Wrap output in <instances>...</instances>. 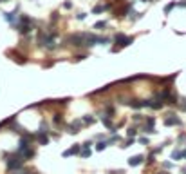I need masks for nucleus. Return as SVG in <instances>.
Wrapping results in <instances>:
<instances>
[{"instance_id":"obj_6","label":"nucleus","mask_w":186,"mask_h":174,"mask_svg":"<svg viewBox=\"0 0 186 174\" xmlns=\"http://www.w3.org/2000/svg\"><path fill=\"white\" fill-rule=\"evenodd\" d=\"M18 11H20V7L16 5V7H14V11H11V13H4V18H5L11 25H16V24H18V18H20Z\"/></svg>"},{"instance_id":"obj_40","label":"nucleus","mask_w":186,"mask_h":174,"mask_svg":"<svg viewBox=\"0 0 186 174\" xmlns=\"http://www.w3.org/2000/svg\"><path fill=\"white\" fill-rule=\"evenodd\" d=\"M159 174H170V172H159Z\"/></svg>"},{"instance_id":"obj_9","label":"nucleus","mask_w":186,"mask_h":174,"mask_svg":"<svg viewBox=\"0 0 186 174\" xmlns=\"http://www.w3.org/2000/svg\"><path fill=\"white\" fill-rule=\"evenodd\" d=\"M99 116H101V123H103V125H105V127H107V129H109L110 133H116V129H118V127H116V125L112 123V120H110V116H105L103 113H101Z\"/></svg>"},{"instance_id":"obj_7","label":"nucleus","mask_w":186,"mask_h":174,"mask_svg":"<svg viewBox=\"0 0 186 174\" xmlns=\"http://www.w3.org/2000/svg\"><path fill=\"white\" fill-rule=\"evenodd\" d=\"M165 125H166V127H175V125H183V122H181V118H179L177 114L170 113V114H166V118H165Z\"/></svg>"},{"instance_id":"obj_10","label":"nucleus","mask_w":186,"mask_h":174,"mask_svg":"<svg viewBox=\"0 0 186 174\" xmlns=\"http://www.w3.org/2000/svg\"><path fill=\"white\" fill-rule=\"evenodd\" d=\"M16 153H20L24 160H31V158H34V149H33L31 145L25 147V149H20V151H16Z\"/></svg>"},{"instance_id":"obj_12","label":"nucleus","mask_w":186,"mask_h":174,"mask_svg":"<svg viewBox=\"0 0 186 174\" xmlns=\"http://www.w3.org/2000/svg\"><path fill=\"white\" fill-rule=\"evenodd\" d=\"M81 125H83V122H81V120H76V122H72L71 125H67V131H69L71 134H76V133H80Z\"/></svg>"},{"instance_id":"obj_17","label":"nucleus","mask_w":186,"mask_h":174,"mask_svg":"<svg viewBox=\"0 0 186 174\" xmlns=\"http://www.w3.org/2000/svg\"><path fill=\"white\" fill-rule=\"evenodd\" d=\"M128 105L134 107V109H143V107H147V105H145V100H130Z\"/></svg>"},{"instance_id":"obj_38","label":"nucleus","mask_w":186,"mask_h":174,"mask_svg":"<svg viewBox=\"0 0 186 174\" xmlns=\"http://www.w3.org/2000/svg\"><path fill=\"white\" fill-rule=\"evenodd\" d=\"M181 172H183V174H186V167H183V169H181Z\"/></svg>"},{"instance_id":"obj_15","label":"nucleus","mask_w":186,"mask_h":174,"mask_svg":"<svg viewBox=\"0 0 186 174\" xmlns=\"http://www.w3.org/2000/svg\"><path fill=\"white\" fill-rule=\"evenodd\" d=\"M52 122H54L56 127H63V125H65V120H63V114H61V113H56V114L52 116Z\"/></svg>"},{"instance_id":"obj_27","label":"nucleus","mask_w":186,"mask_h":174,"mask_svg":"<svg viewBox=\"0 0 186 174\" xmlns=\"http://www.w3.org/2000/svg\"><path fill=\"white\" fill-rule=\"evenodd\" d=\"M116 142H121V138H119V136H112V138L109 140V143H116Z\"/></svg>"},{"instance_id":"obj_16","label":"nucleus","mask_w":186,"mask_h":174,"mask_svg":"<svg viewBox=\"0 0 186 174\" xmlns=\"http://www.w3.org/2000/svg\"><path fill=\"white\" fill-rule=\"evenodd\" d=\"M112 5L110 4H105V5H96V7H92V13L94 15H99V13H103V11H109Z\"/></svg>"},{"instance_id":"obj_19","label":"nucleus","mask_w":186,"mask_h":174,"mask_svg":"<svg viewBox=\"0 0 186 174\" xmlns=\"http://www.w3.org/2000/svg\"><path fill=\"white\" fill-rule=\"evenodd\" d=\"M81 122H83V125H92V123L96 122V118H94L92 114H85V116L81 118Z\"/></svg>"},{"instance_id":"obj_24","label":"nucleus","mask_w":186,"mask_h":174,"mask_svg":"<svg viewBox=\"0 0 186 174\" xmlns=\"http://www.w3.org/2000/svg\"><path fill=\"white\" fill-rule=\"evenodd\" d=\"M136 134H137V129H136V127H128L127 136H128V138H136Z\"/></svg>"},{"instance_id":"obj_41","label":"nucleus","mask_w":186,"mask_h":174,"mask_svg":"<svg viewBox=\"0 0 186 174\" xmlns=\"http://www.w3.org/2000/svg\"><path fill=\"white\" fill-rule=\"evenodd\" d=\"M0 2H5V0H0Z\"/></svg>"},{"instance_id":"obj_21","label":"nucleus","mask_w":186,"mask_h":174,"mask_svg":"<svg viewBox=\"0 0 186 174\" xmlns=\"http://www.w3.org/2000/svg\"><path fill=\"white\" fill-rule=\"evenodd\" d=\"M92 27H94L96 31H101V29H105V27H107V22H105V20H99V22H96Z\"/></svg>"},{"instance_id":"obj_22","label":"nucleus","mask_w":186,"mask_h":174,"mask_svg":"<svg viewBox=\"0 0 186 174\" xmlns=\"http://www.w3.org/2000/svg\"><path fill=\"white\" fill-rule=\"evenodd\" d=\"M175 5H177V2H170V4H166V5H165V15H170L172 9H174Z\"/></svg>"},{"instance_id":"obj_28","label":"nucleus","mask_w":186,"mask_h":174,"mask_svg":"<svg viewBox=\"0 0 186 174\" xmlns=\"http://www.w3.org/2000/svg\"><path fill=\"white\" fill-rule=\"evenodd\" d=\"M90 145H92V142H90V140H87L85 143H81V147H83V149H90Z\"/></svg>"},{"instance_id":"obj_25","label":"nucleus","mask_w":186,"mask_h":174,"mask_svg":"<svg viewBox=\"0 0 186 174\" xmlns=\"http://www.w3.org/2000/svg\"><path fill=\"white\" fill-rule=\"evenodd\" d=\"M90 154H92V153H90V149H83V147H81V153H80V156H81V158H90Z\"/></svg>"},{"instance_id":"obj_37","label":"nucleus","mask_w":186,"mask_h":174,"mask_svg":"<svg viewBox=\"0 0 186 174\" xmlns=\"http://www.w3.org/2000/svg\"><path fill=\"white\" fill-rule=\"evenodd\" d=\"M177 5H179V7H186V0H183V2H177Z\"/></svg>"},{"instance_id":"obj_35","label":"nucleus","mask_w":186,"mask_h":174,"mask_svg":"<svg viewBox=\"0 0 186 174\" xmlns=\"http://www.w3.org/2000/svg\"><path fill=\"white\" fill-rule=\"evenodd\" d=\"M63 7H65V9H71V7H72V2H65Z\"/></svg>"},{"instance_id":"obj_32","label":"nucleus","mask_w":186,"mask_h":174,"mask_svg":"<svg viewBox=\"0 0 186 174\" xmlns=\"http://www.w3.org/2000/svg\"><path fill=\"white\" fill-rule=\"evenodd\" d=\"M179 107H181L183 111H186V98H183V100H181V103H179Z\"/></svg>"},{"instance_id":"obj_2","label":"nucleus","mask_w":186,"mask_h":174,"mask_svg":"<svg viewBox=\"0 0 186 174\" xmlns=\"http://www.w3.org/2000/svg\"><path fill=\"white\" fill-rule=\"evenodd\" d=\"M114 42H116L118 45H116V47H112V53H116V51H119V49H123V47H127V45L134 44V36H128V34L118 33V34L114 36Z\"/></svg>"},{"instance_id":"obj_34","label":"nucleus","mask_w":186,"mask_h":174,"mask_svg":"<svg viewBox=\"0 0 186 174\" xmlns=\"http://www.w3.org/2000/svg\"><path fill=\"white\" fill-rule=\"evenodd\" d=\"M85 16H87V13H80L76 18H78V20H85Z\"/></svg>"},{"instance_id":"obj_8","label":"nucleus","mask_w":186,"mask_h":174,"mask_svg":"<svg viewBox=\"0 0 186 174\" xmlns=\"http://www.w3.org/2000/svg\"><path fill=\"white\" fill-rule=\"evenodd\" d=\"M81 153V143H74L71 149H67V151H63V158H69V156H74V154H80Z\"/></svg>"},{"instance_id":"obj_4","label":"nucleus","mask_w":186,"mask_h":174,"mask_svg":"<svg viewBox=\"0 0 186 174\" xmlns=\"http://www.w3.org/2000/svg\"><path fill=\"white\" fill-rule=\"evenodd\" d=\"M109 42H110V38H109V36H98V34L87 33L85 47H92V45H98V44H109Z\"/></svg>"},{"instance_id":"obj_20","label":"nucleus","mask_w":186,"mask_h":174,"mask_svg":"<svg viewBox=\"0 0 186 174\" xmlns=\"http://www.w3.org/2000/svg\"><path fill=\"white\" fill-rule=\"evenodd\" d=\"M107 147H109V142H105V140H99L96 143V151H105Z\"/></svg>"},{"instance_id":"obj_1","label":"nucleus","mask_w":186,"mask_h":174,"mask_svg":"<svg viewBox=\"0 0 186 174\" xmlns=\"http://www.w3.org/2000/svg\"><path fill=\"white\" fill-rule=\"evenodd\" d=\"M4 160H5V165H7L9 172L20 171L24 167V162H25L20 153H4Z\"/></svg>"},{"instance_id":"obj_14","label":"nucleus","mask_w":186,"mask_h":174,"mask_svg":"<svg viewBox=\"0 0 186 174\" xmlns=\"http://www.w3.org/2000/svg\"><path fill=\"white\" fill-rule=\"evenodd\" d=\"M132 7H134V2H128V4H127V5H123L119 11H116V15H114V16H125V15H127Z\"/></svg>"},{"instance_id":"obj_23","label":"nucleus","mask_w":186,"mask_h":174,"mask_svg":"<svg viewBox=\"0 0 186 174\" xmlns=\"http://www.w3.org/2000/svg\"><path fill=\"white\" fill-rule=\"evenodd\" d=\"M40 133H45V134H49V125L45 123V122H40V129H38Z\"/></svg>"},{"instance_id":"obj_29","label":"nucleus","mask_w":186,"mask_h":174,"mask_svg":"<svg viewBox=\"0 0 186 174\" xmlns=\"http://www.w3.org/2000/svg\"><path fill=\"white\" fill-rule=\"evenodd\" d=\"M139 143H143V145H148L150 142H148V138L145 136V138H139Z\"/></svg>"},{"instance_id":"obj_11","label":"nucleus","mask_w":186,"mask_h":174,"mask_svg":"<svg viewBox=\"0 0 186 174\" xmlns=\"http://www.w3.org/2000/svg\"><path fill=\"white\" fill-rule=\"evenodd\" d=\"M145 162V156L143 154H136V156H130L128 158V165L130 167H137V165H141Z\"/></svg>"},{"instance_id":"obj_26","label":"nucleus","mask_w":186,"mask_h":174,"mask_svg":"<svg viewBox=\"0 0 186 174\" xmlns=\"http://www.w3.org/2000/svg\"><path fill=\"white\" fill-rule=\"evenodd\" d=\"M134 142H136V138H128L127 142H123V145H121V147H123V149H127V147H130V145H134Z\"/></svg>"},{"instance_id":"obj_18","label":"nucleus","mask_w":186,"mask_h":174,"mask_svg":"<svg viewBox=\"0 0 186 174\" xmlns=\"http://www.w3.org/2000/svg\"><path fill=\"white\" fill-rule=\"evenodd\" d=\"M183 158H186V151H174L172 153V160H183Z\"/></svg>"},{"instance_id":"obj_33","label":"nucleus","mask_w":186,"mask_h":174,"mask_svg":"<svg viewBox=\"0 0 186 174\" xmlns=\"http://www.w3.org/2000/svg\"><path fill=\"white\" fill-rule=\"evenodd\" d=\"M132 118H134V122H141V120H143V116H141V114H134Z\"/></svg>"},{"instance_id":"obj_3","label":"nucleus","mask_w":186,"mask_h":174,"mask_svg":"<svg viewBox=\"0 0 186 174\" xmlns=\"http://www.w3.org/2000/svg\"><path fill=\"white\" fill-rule=\"evenodd\" d=\"M85 40H87V33H76V34H69L65 38V42H69L74 47H85Z\"/></svg>"},{"instance_id":"obj_5","label":"nucleus","mask_w":186,"mask_h":174,"mask_svg":"<svg viewBox=\"0 0 186 174\" xmlns=\"http://www.w3.org/2000/svg\"><path fill=\"white\" fill-rule=\"evenodd\" d=\"M156 118L154 116H147L145 118V125H143V133L147 134H156Z\"/></svg>"},{"instance_id":"obj_39","label":"nucleus","mask_w":186,"mask_h":174,"mask_svg":"<svg viewBox=\"0 0 186 174\" xmlns=\"http://www.w3.org/2000/svg\"><path fill=\"white\" fill-rule=\"evenodd\" d=\"M141 2H148V4H150V2H154V0H141Z\"/></svg>"},{"instance_id":"obj_13","label":"nucleus","mask_w":186,"mask_h":174,"mask_svg":"<svg viewBox=\"0 0 186 174\" xmlns=\"http://www.w3.org/2000/svg\"><path fill=\"white\" fill-rule=\"evenodd\" d=\"M34 134H36V142H38V145H49V134L40 133V131H36Z\"/></svg>"},{"instance_id":"obj_42","label":"nucleus","mask_w":186,"mask_h":174,"mask_svg":"<svg viewBox=\"0 0 186 174\" xmlns=\"http://www.w3.org/2000/svg\"><path fill=\"white\" fill-rule=\"evenodd\" d=\"M33 174H38V172H33Z\"/></svg>"},{"instance_id":"obj_31","label":"nucleus","mask_w":186,"mask_h":174,"mask_svg":"<svg viewBox=\"0 0 186 174\" xmlns=\"http://www.w3.org/2000/svg\"><path fill=\"white\" fill-rule=\"evenodd\" d=\"M163 167H165V169H172V167H174V163H172V162H165V163H163Z\"/></svg>"},{"instance_id":"obj_36","label":"nucleus","mask_w":186,"mask_h":174,"mask_svg":"<svg viewBox=\"0 0 186 174\" xmlns=\"http://www.w3.org/2000/svg\"><path fill=\"white\" fill-rule=\"evenodd\" d=\"M51 20H52V24H54V22L58 20V13H52V18H51Z\"/></svg>"},{"instance_id":"obj_30","label":"nucleus","mask_w":186,"mask_h":174,"mask_svg":"<svg viewBox=\"0 0 186 174\" xmlns=\"http://www.w3.org/2000/svg\"><path fill=\"white\" fill-rule=\"evenodd\" d=\"M154 162H156V154L150 153V156H148V163H154Z\"/></svg>"}]
</instances>
